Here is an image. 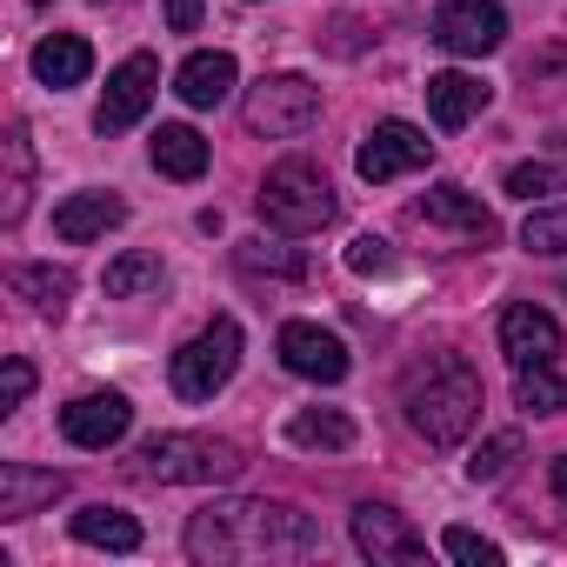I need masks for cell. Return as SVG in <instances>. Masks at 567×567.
Listing matches in <instances>:
<instances>
[{
  "mask_svg": "<svg viewBox=\"0 0 567 567\" xmlns=\"http://www.w3.org/2000/svg\"><path fill=\"white\" fill-rule=\"evenodd\" d=\"M187 554L200 567H240V560H308L321 554V527L288 501H220L187 520Z\"/></svg>",
  "mask_w": 567,
  "mask_h": 567,
  "instance_id": "cell-1",
  "label": "cell"
},
{
  "mask_svg": "<svg viewBox=\"0 0 567 567\" xmlns=\"http://www.w3.org/2000/svg\"><path fill=\"white\" fill-rule=\"evenodd\" d=\"M401 401H408V427H414L427 447H461V441L474 434V421H481V374L447 354V361H434L427 374H414Z\"/></svg>",
  "mask_w": 567,
  "mask_h": 567,
  "instance_id": "cell-2",
  "label": "cell"
},
{
  "mask_svg": "<svg viewBox=\"0 0 567 567\" xmlns=\"http://www.w3.org/2000/svg\"><path fill=\"white\" fill-rule=\"evenodd\" d=\"M240 467H247L240 447L214 434H154L127 461L134 481H161V487H214V481H234Z\"/></svg>",
  "mask_w": 567,
  "mask_h": 567,
  "instance_id": "cell-3",
  "label": "cell"
},
{
  "mask_svg": "<svg viewBox=\"0 0 567 567\" xmlns=\"http://www.w3.org/2000/svg\"><path fill=\"white\" fill-rule=\"evenodd\" d=\"M260 220L274 234H321L334 220V187L315 161H280L260 181Z\"/></svg>",
  "mask_w": 567,
  "mask_h": 567,
  "instance_id": "cell-4",
  "label": "cell"
},
{
  "mask_svg": "<svg viewBox=\"0 0 567 567\" xmlns=\"http://www.w3.org/2000/svg\"><path fill=\"white\" fill-rule=\"evenodd\" d=\"M234 368H240V321L214 315V321L167 361V381H174L181 401H214V394L234 381Z\"/></svg>",
  "mask_w": 567,
  "mask_h": 567,
  "instance_id": "cell-5",
  "label": "cell"
},
{
  "mask_svg": "<svg viewBox=\"0 0 567 567\" xmlns=\"http://www.w3.org/2000/svg\"><path fill=\"white\" fill-rule=\"evenodd\" d=\"M321 121V87L301 81V74H267L254 94H247V127L267 134V141H295Z\"/></svg>",
  "mask_w": 567,
  "mask_h": 567,
  "instance_id": "cell-6",
  "label": "cell"
},
{
  "mask_svg": "<svg viewBox=\"0 0 567 567\" xmlns=\"http://www.w3.org/2000/svg\"><path fill=\"white\" fill-rule=\"evenodd\" d=\"M354 547L374 560V567H414V560H427V534L401 514V507H381V501H361L354 507Z\"/></svg>",
  "mask_w": 567,
  "mask_h": 567,
  "instance_id": "cell-7",
  "label": "cell"
},
{
  "mask_svg": "<svg viewBox=\"0 0 567 567\" xmlns=\"http://www.w3.org/2000/svg\"><path fill=\"white\" fill-rule=\"evenodd\" d=\"M274 348H280V368H288V374H301V381H321V388L348 381V368H354L348 341H341L334 328H321V321H288Z\"/></svg>",
  "mask_w": 567,
  "mask_h": 567,
  "instance_id": "cell-8",
  "label": "cell"
},
{
  "mask_svg": "<svg viewBox=\"0 0 567 567\" xmlns=\"http://www.w3.org/2000/svg\"><path fill=\"white\" fill-rule=\"evenodd\" d=\"M434 41L461 61H481L507 41V14H501V0H441L434 8Z\"/></svg>",
  "mask_w": 567,
  "mask_h": 567,
  "instance_id": "cell-9",
  "label": "cell"
},
{
  "mask_svg": "<svg viewBox=\"0 0 567 567\" xmlns=\"http://www.w3.org/2000/svg\"><path fill=\"white\" fill-rule=\"evenodd\" d=\"M434 161V141L414 127V121H374L368 127V141H361V154H354V167H361V181H401V174H414V167H427Z\"/></svg>",
  "mask_w": 567,
  "mask_h": 567,
  "instance_id": "cell-10",
  "label": "cell"
},
{
  "mask_svg": "<svg viewBox=\"0 0 567 567\" xmlns=\"http://www.w3.org/2000/svg\"><path fill=\"white\" fill-rule=\"evenodd\" d=\"M154 87H161V61L154 54H127L114 74H107V94L94 107V127L101 134H127L147 107H154Z\"/></svg>",
  "mask_w": 567,
  "mask_h": 567,
  "instance_id": "cell-11",
  "label": "cell"
},
{
  "mask_svg": "<svg viewBox=\"0 0 567 567\" xmlns=\"http://www.w3.org/2000/svg\"><path fill=\"white\" fill-rule=\"evenodd\" d=\"M127 427H134V408H127V394H114V388H107V394H81V401L61 408V434H68L74 447H87V454L127 441Z\"/></svg>",
  "mask_w": 567,
  "mask_h": 567,
  "instance_id": "cell-12",
  "label": "cell"
},
{
  "mask_svg": "<svg viewBox=\"0 0 567 567\" xmlns=\"http://www.w3.org/2000/svg\"><path fill=\"white\" fill-rule=\"evenodd\" d=\"M501 354L514 368H554L560 361V321L547 308H534V301H514L501 315Z\"/></svg>",
  "mask_w": 567,
  "mask_h": 567,
  "instance_id": "cell-13",
  "label": "cell"
},
{
  "mask_svg": "<svg viewBox=\"0 0 567 567\" xmlns=\"http://www.w3.org/2000/svg\"><path fill=\"white\" fill-rule=\"evenodd\" d=\"M61 494H68V474H54V467H28V461L0 467V520H28V514L54 507Z\"/></svg>",
  "mask_w": 567,
  "mask_h": 567,
  "instance_id": "cell-14",
  "label": "cell"
},
{
  "mask_svg": "<svg viewBox=\"0 0 567 567\" xmlns=\"http://www.w3.org/2000/svg\"><path fill=\"white\" fill-rule=\"evenodd\" d=\"M127 220V200L121 194H101V187H87V194H68L61 207H54V234L68 240V247H81V240H101V234H114Z\"/></svg>",
  "mask_w": 567,
  "mask_h": 567,
  "instance_id": "cell-15",
  "label": "cell"
},
{
  "mask_svg": "<svg viewBox=\"0 0 567 567\" xmlns=\"http://www.w3.org/2000/svg\"><path fill=\"white\" fill-rule=\"evenodd\" d=\"M234 54L227 48H207V54H187L181 61V74H174V94L187 101V107H220L227 94H234Z\"/></svg>",
  "mask_w": 567,
  "mask_h": 567,
  "instance_id": "cell-16",
  "label": "cell"
},
{
  "mask_svg": "<svg viewBox=\"0 0 567 567\" xmlns=\"http://www.w3.org/2000/svg\"><path fill=\"white\" fill-rule=\"evenodd\" d=\"M487 94H494V87H487L481 74L447 68V74H434V81H427V114H434V127H447V134H454V127H467V121L487 107Z\"/></svg>",
  "mask_w": 567,
  "mask_h": 567,
  "instance_id": "cell-17",
  "label": "cell"
},
{
  "mask_svg": "<svg viewBox=\"0 0 567 567\" xmlns=\"http://www.w3.org/2000/svg\"><path fill=\"white\" fill-rule=\"evenodd\" d=\"M87 74H94V48L81 34H48L34 48V81L41 87H81Z\"/></svg>",
  "mask_w": 567,
  "mask_h": 567,
  "instance_id": "cell-18",
  "label": "cell"
},
{
  "mask_svg": "<svg viewBox=\"0 0 567 567\" xmlns=\"http://www.w3.org/2000/svg\"><path fill=\"white\" fill-rule=\"evenodd\" d=\"M421 214L434 220V227H454V234H474V240H494V214L467 194V187H454V181H441V187H427V200H421Z\"/></svg>",
  "mask_w": 567,
  "mask_h": 567,
  "instance_id": "cell-19",
  "label": "cell"
},
{
  "mask_svg": "<svg viewBox=\"0 0 567 567\" xmlns=\"http://www.w3.org/2000/svg\"><path fill=\"white\" fill-rule=\"evenodd\" d=\"M0 154H8V181H0V220H21L28 214V194H34V134H28V121H14L8 127V141H0Z\"/></svg>",
  "mask_w": 567,
  "mask_h": 567,
  "instance_id": "cell-20",
  "label": "cell"
},
{
  "mask_svg": "<svg viewBox=\"0 0 567 567\" xmlns=\"http://www.w3.org/2000/svg\"><path fill=\"white\" fill-rule=\"evenodd\" d=\"M74 540L81 547H107V554H134L141 547V520L121 514V507H107V501H94V507L74 514Z\"/></svg>",
  "mask_w": 567,
  "mask_h": 567,
  "instance_id": "cell-21",
  "label": "cell"
},
{
  "mask_svg": "<svg viewBox=\"0 0 567 567\" xmlns=\"http://www.w3.org/2000/svg\"><path fill=\"white\" fill-rule=\"evenodd\" d=\"M147 161H154L167 181H200V174H207V141H200L194 127H181V121H174V127H161V134H154Z\"/></svg>",
  "mask_w": 567,
  "mask_h": 567,
  "instance_id": "cell-22",
  "label": "cell"
},
{
  "mask_svg": "<svg viewBox=\"0 0 567 567\" xmlns=\"http://www.w3.org/2000/svg\"><path fill=\"white\" fill-rule=\"evenodd\" d=\"M8 288H14L34 315H54V321H61L68 301H74V274H68V267H14Z\"/></svg>",
  "mask_w": 567,
  "mask_h": 567,
  "instance_id": "cell-23",
  "label": "cell"
},
{
  "mask_svg": "<svg viewBox=\"0 0 567 567\" xmlns=\"http://www.w3.org/2000/svg\"><path fill=\"white\" fill-rule=\"evenodd\" d=\"M167 280V267H161V254H147V247H127L121 260H107V274H101V288H107V301H141V295H154Z\"/></svg>",
  "mask_w": 567,
  "mask_h": 567,
  "instance_id": "cell-24",
  "label": "cell"
},
{
  "mask_svg": "<svg viewBox=\"0 0 567 567\" xmlns=\"http://www.w3.org/2000/svg\"><path fill=\"white\" fill-rule=\"evenodd\" d=\"M288 441H295V447L341 454V447H354V421H348L341 408H301V414L288 421Z\"/></svg>",
  "mask_w": 567,
  "mask_h": 567,
  "instance_id": "cell-25",
  "label": "cell"
},
{
  "mask_svg": "<svg viewBox=\"0 0 567 567\" xmlns=\"http://www.w3.org/2000/svg\"><path fill=\"white\" fill-rule=\"evenodd\" d=\"M514 401L520 414H567V381L554 368H514Z\"/></svg>",
  "mask_w": 567,
  "mask_h": 567,
  "instance_id": "cell-26",
  "label": "cell"
},
{
  "mask_svg": "<svg viewBox=\"0 0 567 567\" xmlns=\"http://www.w3.org/2000/svg\"><path fill=\"white\" fill-rule=\"evenodd\" d=\"M520 247L560 260V254H567V207H534V214L520 220Z\"/></svg>",
  "mask_w": 567,
  "mask_h": 567,
  "instance_id": "cell-27",
  "label": "cell"
},
{
  "mask_svg": "<svg viewBox=\"0 0 567 567\" xmlns=\"http://www.w3.org/2000/svg\"><path fill=\"white\" fill-rule=\"evenodd\" d=\"M514 461H520V434H514V427H501V434H487V441L474 447L467 474H474V481H501V474H507Z\"/></svg>",
  "mask_w": 567,
  "mask_h": 567,
  "instance_id": "cell-28",
  "label": "cell"
},
{
  "mask_svg": "<svg viewBox=\"0 0 567 567\" xmlns=\"http://www.w3.org/2000/svg\"><path fill=\"white\" fill-rule=\"evenodd\" d=\"M560 187H567V167H554V161H520V167H507V194H520V200L560 194Z\"/></svg>",
  "mask_w": 567,
  "mask_h": 567,
  "instance_id": "cell-29",
  "label": "cell"
},
{
  "mask_svg": "<svg viewBox=\"0 0 567 567\" xmlns=\"http://www.w3.org/2000/svg\"><path fill=\"white\" fill-rule=\"evenodd\" d=\"M240 267H247V274H280V280H301V274H308V260H301V254L267 247V240H247V247H240Z\"/></svg>",
  "mask_w": 567,
  "mask_h": 567,
  "instance_id": "cell-30",
  "label": "cell"
},
{
  "mask_svg": "<svg viewBox=\"0 0 567 567\" xmlns=\"http://www.w3.org/2000/svg\"><path fill=\"white\" fill-rule=\"evenodd\" d=\"M441 547H447L461 567H501V547H494L487 534H474V527H447V534H441Z\"/></svg>",
  "mask_w": 567,
  "mask_h": 567,
  "instance_id": "cell-31",
  "label": "cell"
},
{
  "mask_svg": "<svg viewBox=\"0 0 567 567\" xmlns=\"http://www.w3.org/2000/svg\"><path fill=\"white\" fill-rule=\"evenodd\" d=\"M348 267H354L361 280H381V274H394V247H388L381 234H361V240L348 247Z\"/></svg>",
  "mask_w": 567,
  "mask_h": 567,
  "instance_id": "cell-32",
  "label": "cell"
},
{
  "mask_svg": "<svg viewBox=\"0 0 567 567\" xmlns=\"http://www.w3.org/2000/svg\"><path fill=\"white\" fill-rule=\"evenodd\" d=\"M28 394H34V368L28 361H8V374H0V414H14Z\"/></svg>",
  "mask_w": 567,
  "mask_h": 567,
  "instance_id": "cell-33",
  "label": "cell"
},
{
  "mask_svg": "<svg viewBox=\"0 0 567 567\" xmlns=\"http://www.w3.org/2000/svg\"><path fill=\"white\" fill-rule=\"evenodd\" d=\"M167 28L174 34H194L200 28V0H167Z\"/></svg>",
  "mask_w": 567,
  "mask_h": 567,
  "instance_id": "cell-34",
  "label": "cell"
},
{
  "mask_svg": "<svg viewBox=\"0 0 567 567\" xmlns=\"http://www.w3.org/2000/svg\"><path fill=\"white\" fill-rule=\"evenodd\" d=\"M554 501H560V507H567V454H560V461H554Z\"/></svg>",
  "mask_w": 567,
  "mask_h": 567,
  "instance_id": "cell-35",
  "label": "cell"
},
{
  "mask_svg": "<svg viewBox=\"0 0 567 567\" xmlns=\"http://www.w3.org/2000/svg\"><path fill=\"white\" fill-rule=\"evenodd\" d=\"M34 8H48V0H34Z\"/></svg>",
  "mask_w": 567,
  "mask_h": 567,
  "instance_id": "cell-36",
  "label": "cell"
},
{
  "mask_svg": "<svg viewBox=\"0 0 567 567\" xmlns=\"http://www.w3.org/2000/svg\"><path fill=\"white\" fill-rule=\"evenodd\" d=\"M101 8H107V0H101Z\"/></svg>",
  "mask_w": 567,
  "mask_h": 567,
  "instance_id": "cell-37",
  "label": "cell"
}]
</instances>
